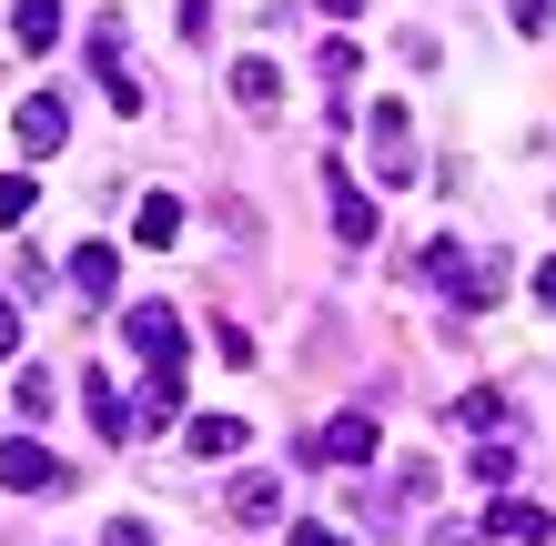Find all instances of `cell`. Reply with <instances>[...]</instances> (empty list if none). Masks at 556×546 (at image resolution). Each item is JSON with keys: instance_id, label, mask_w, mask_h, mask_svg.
<instances>
[{"instance_id": "obj_9", "label": "cell", "mask_w": 556, "mask_h": 546, "mask_svg": "<svg viewBox=\"0 0 556 546\" xmlns=\"http://www.w3.org/2000/svg\"><path fill=\"white\" fill-rule=\"evenodd\" d=\"M375 445H384L375 415H334V426L314 435V456H324V466H375Z\"/></svg>"}, {"instance_id": "obj_8", "label": "cell", "mask_w": 556, "mask_h": 546, "mask_svg": "<svg viewBox=\"0 0 556 546\" xmlns=\"http://www.w3.org/2000/svg\"><path fill=\"white\" fill-rule=\"evenodd\" d=\"M485 536H496V546H546L556 526H546L536 496H496V506H485Z\"/></svg>"}, {"instance_id": "obj_13", "label": "cell", "mask_w": 556, "mask_h": 546, "mask_svg": "<svg viewBox=\"0 0 556 546\" xmlns=\"http://www.w3.org/2000/svg\"><path fill=\"white\" fill-rule=\"evenodd\" d=\"M72 283H81L91 304H112V294H122V253H112V243H81V253H72Z\"/></svg>"}, {"instance_id": "obj_4", "label": "cell", "mask_w": 556, "mask_h": 546, "mask_svg": "<svg viewBox=\"0 0 556 546\" xmlns=\"http://www.w3.org/2000/svg\"><path fill=\"white\" fill-rule=\"evenodd\" d=\"M375 182H415L425 163H415V132H405V102H375Z\"/></svg>"}, {"instance_id": "obj_28", "label": "cell", "mask_w": 556, "mask_h": 546, "mask_svg": "<svg viewBox=\"0 0 556 546\" xmlns=\"http://www.w3.org/2000/svg\"><path fill=\"white\" fill-rule=\"evenodd\" d=\"M314 11H334V21H354V11H365V0H314Z\"/></svg>"}, {"instance_id": "obj_10", "label": "cell", "mask_w": 556, "mask_h": 546, "mask_svg": "<svg viewBox=\"0 0 556 546\" xmlns=\"http://www.w3.org/2000/svg\"><path fill=\"white\" fill-rule=\"evenodd\" d=\"M233 102H243V112H264V122L283 112V72H274L264 51H253V61H233Z\"/></svg>"}, {"instance_id": "obj_5", "label": "cell", "mask_w": 556, "mask_h": 546, "mask_svg": "<svg viewBox=\"0 0 556 546\" xmlns=\"http://www.w3.org/2000/svg\"><path fill=\"white\" fill-rule=\"evenodd\" d=\"M91 72H102L112 112H142V72H132V51H122V21H102V30H91Z\"/></svg>"}, {"instance_id": "obj_23", "label": "cell", "mask_w": 556, "mask_h": 546, "mask_svg": "<svg viewBox=\"0 0 556 546\" xmlns=\"http://www.w3.org/2000/svg\"><path fill=\"white\" fill-rule=\"evenodd\" d=\"M102 546H152V526H142V517H112V526H102Z\"/></svg>"}, {"instance_id": "obj_21", "label": "cell", "mask_w": 556, "mask_h": 546, "mask_svg": "<svg viewBox=\"0 0 556 546\" xmlns=\"http://www.w3.org/2000/svg\"><path fill=\"white\" fill-rule=\"evenodd\" d=\"M30 203H41V192H30V173H11V182H0V223H11V233L30 223Z\"/></svg>"}, {"instance_id": "obj_6", "label": "cell", "mask_w": 556, "mask_h": 546, "mask_svg": "<svg viewBox=\"0 0 556 546\" xmlns=\"http://www.w3.org/2000/svg\"><path fill=\"white\" fill-rule=\"evenodd\" d=\"M61 142H72V102H61V91H30V102H21V152L51 163Z\"/></svg>"}, {"instance_id": "obj_7", "label": "cell", "mask_w": 556, "mask_h": 546, "mask_svg": "<svg viewBox=\"0 0 556 546\" xmlns=\"http://www.w3.org/2000/svg\"><path fill=\"white\" fill-rule=\"evenodd\" d=\"M81 415H91V426H102V445H122V435H142V405L122 395L112 374H91V384H81Z\"/></svg>"}, {"instance_id": "obj_16", "label": "cell", "mask_w": 556, "mask_h": 546, "mask_svg": "<svg viewBox=\"0 0 556 546\" xmlns=\"http://www.w3.org/2000/svg\"><path fill=\"white\" fill-rule=\"evenodd\" d=\"M455 426H466V435H496L506 426V395H485V384H476V395H455Z\"/></svg>"}, {"instance_id": "obj_24", "label": "cell", "mask_w": 556, "mask_h": 546, "mask_svg": "<svg viewBox=\"0 0 556 546\" xmlns=\"http://www.w3.org/2000/svg\"><path fill=\"white\" fill-rule=\"evenodd\" d=\"M506 21H516V30H546L556 11H546V0H506Z\"/></svg>"}, {"instance_id": "obj_12", "label": "cell", "mask_w": 556, "mask_h": 546, "mask_svg": "<svg viewBox=\"0 0 556 546\" xmlns=\"http://www.w3.org/2000/svg\"><path fill=\"white\" fill-rule=\"evenodd\" d=\"M182 445H192V456H243V445H253V426H243V415H192V426H182Z\"/></svg>"}, {"instance_id": "obj_18", "label": "cell", "mask_w": 556, "mask_h": 546, "mask_svg": "<svg viewBox=\"0 0 556 546\" xmlns=\"http://www.w3.org/2000/svg\"><path fill=\"white\" fill-rule=\"evenodd\" d=\"M11 415H21V426H41V415H51V374H41V365H21V384H11Z\"/></svg>"}, {"instance_id": "obj_29", "label": "cell", "mask_w": 556, "mask_h": 546, "mask_svg": "<svg viewBox=\"0 0 556 546\" xmlns=\"http://www.w3.org/2000/svg\"><path fill=\"white\" fill-rule=\"evenodd\" d=\"M435 546H476V536H466V526H435Z\"/></svg>"}, {"instance_id": "obj_19", "label": "cell", "mask_w": 556, "mask_h": 546, "mask_svg": "<svg viewBox=\"0 0 556 546\" xmlns=\"http://www.w3.org/2000/svg\"><path fill=\"white\" fill-rule=\"evenodd\" d=\"M324 81H334V102H344V81H365V51H354L344 30H334V41H324Z\"/></svg>"}, {"instance_id": "obj_15", "label": "cell", "mask_w": 556, "mask_h": 546, "mask_svg": "<svg viewBox=\"0 0 556 546\" xmlns=\"http://www.w3.org/2000/svg\"><path fill=\"white\" fill-rule=\"evenodd\" d=\"M476 486H496V496L516 486V426H506V435H485V445H476Z\"/></svg>"}, {"instance_id": "obj_17", "label": "cell", "mask_w": 556, "mask_h": 546, "mask_svg": "<svg viewBox=\"0 0 556 546\" xmlns=\"http://www.w3.org/2000/svg\"><path fill=\"white\" fill-rule=\"evenodd\" d=\"M61 41V0H21V51H51Z\"/></svg>"}, {"instance_id": "obj_22", "label": "cell", "mask_w": 556, "mask_h": 546, "mask_svg": "<svg viewBox=\"0 0 556 546\" xmlns=\"http://www.w3.org/2000/svg\"><path fill=\"white\" fill-rule=\"evenodd\" d=\"M173 21H182V41H213V0H173Z\"/></svg>"}, {"instance_id": "obj_2", "label": "cell", "mask_w": 556, "mask_h": 546, "mask_svg": "<svg viewBox=\"0 0 556 546\" xmlns=\"http://www.w3.org/2000/svg\"><path fill=\"white\" fill-rule=\"evenodd\" d=\"M0 486H11V496H61V486H72V466H61L41 435H11V445H0Z\"/></svg>"}, {"instance_id": "obj_25", "label": "cell", "mask_w": 556, "mask_h": 546, "mask_svg": "<svg viewBox=\"0 0 556 546\" xmlns=\"http://www.w3.org/2000/svg\"><path fill=\"white\" fill-rule=\"evenodd\" d=\"M0 355H21V304L0 294Z\"/></svg>"}, {"instance_id": "obj_20", "label": "cell", "mask_w": 556, "mask_h": 546, "mask_svg": "<svg viewBox=\"0 0 556 546\" xmlns=\"http://www.w3.org/2000/svg\"><path fill=\"white\" fill-rule=\"evenodd\" d=\"M233 517H253V526H264V517H283V486H264V475H243V486H233Z\"/></svg>"}, {"instance_id": "obj_3", "label": "cell", "mask_w": 556, "mask_h": 546, "mask_svg": "<svg viewBox=\"0 0 556 546\" xmlns=\"http://www.w3.org/2000/svg\"><path fill=\"white\" fill-rule=\"evenodd\" d=\"M122 334H132L142 365H173V374H182V314H173V304H132V314H122Z\"/></svg>"}, {"instance_id": "obj_14", "label": "cell", "mask_w": 556, "mask_h": 546, "mask_svg": "<svg viewBox=\"0 0 556 546\" xmlns=\"http://www.w3.org/2000/svg\"><path fill=\"white\" fill-rule=\"evenodd\" d=\"M334 233H344V253H354V243H375V192H354L344 163H334Z\"/></svg>"}, {"instance_id": "obj_26", "label": "cell", "mask_w": 556, "mask_h": 546, "mask_svg": "<svg viewBox=\"0 0 556 546\" xmlns=\"http://www.w3.org/2000/svg\"><path fill=\"white\" fill-rule=\"evenodd\" d=\"M293 546H344V536L334 526H293Z\"/></svg>"}, {"instance_id": "obj_27", "label": "cell", "mask_w": 556, "mask_h": 546, "mask_svg": "<svg viewBox=\"0 0 556 546\" xmlns=\"http://www.w3.org/2000/svg\"><path fill=\"white\" fill-rule=\"evenodd\" d=\"M536 304H546V314H556V264H536Z\"/></svg>"}, {"instance_id": "obj_1", "label": "cell", "mask_w": 556, "mask_h": 546, "mask_svg": "<svg viewBox=\"0 0 556 546\" xmlns=\"http://www.w3.org/2000/svg\"><path fill=\"white\" fill-rule=\"evenodd\" d=\"M425 283H435V294H445V304H466V314H485V304H496V294H506V283H496V274H485V264H476V253H466V243H425Z\"/></svg>"}, {"instance_id": "obj_11", "label": "cell", "mask_w": 556, "mask_h": 546, "mask_svg": "<svg viewBox=\"0 0 556 546\" xmlns=\"http://www.w3.org/2000/svg\"><path fill=\"white\" fill-rule=\"evenodd\" d=\"M132 243H152V253H182V203H173V192H142Z\"/></svg>"}]
</instances>
